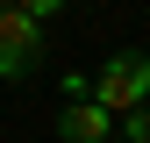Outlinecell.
I'll return each instance as SVG.
<instances>
[{
  "instance_id": "8992f818",
  "label": "cell",
  "mask_w": 150,
  "mask_h": 143,
  "mask_svg": "<svg viewBox=\"0 0 150 143\" xmlns=\"http://www.w3.org/2000/svg\"><path fill=\"white\" fill-rule=\"evenodd\" d=\"M0 7H7V0H0Z\"/></svg>"
},
{
  "instance_id": "5b68a950",
  "label": "cell",
  "mask_w": 150,
  "mask_h": 143,
  "mask_svg": "<svg viewBox=\"0 0 150 143\" xmlns=\"http://www.w3.org/2000/svg\"><path fill=\"white\" fill-rule=\"evenodd\" d=\"M14 7H22V14H36V22H50V14H57V7H71V0H14Z\"/></svg>"
},
{
  "instance_id": "277c9868",
  "label": "cell",
  "mask_w": 150,
  "mask_h": 143,
  "mask_svg": "<svg viewBox=\"0 0 150 143\" xmlns=\"http://www.w3.org/2000/svg\"><path fill=\"white\" fill-rule=\"evenodd\" d=\"M115 122H129V143H150V107H129V115H115Z\"/></svg>"
},
{
  "instance_id": "7a4b0ae2",
  "label": "cell",
  "mask_w": 150,
  "mask_h": 143,
  "mask_svg": "<svg viewBox=\"0 0 150 143\" xmlns=\"http://www.w3.org/2000/svg\"><path fill=\"white\" fill-rule=\"evenodd\" d=\"M36 57H43V22L7 0V7H0V79H29Z\"/></svg>"
},
{
  "instance_id": "6da1fadb",
  "label": "cell",
  "mask_w": 150,
  "mask_h": 143,
  "mask_svg": "<svg viewBox=\"0 0 150 143\" xmlns=\"http://www.w3.org/2000/svg\"><path fill=\"white\" fill-rule=\"evenodd\" d=\"M93 100L107 115H129V107L150 100V50H115L100 72H93Z\"/></svg>"
},
{
  "instance_id": "3957f363",
  "label": "cell",
  "mask_w": 150,
  "mask_h": 143,
  "mask_svg": "<svg viewBox=\"0 0 150 143\" xmlns=\"http://www.w3.org/2000/svg\"><path fill=\"white\" fill-rule=\"evenodd\" d=\"M57 136H64V143H107V136H115V115H107L93 93H79V100H64Z\"/></svg>"
}]
</instances>
